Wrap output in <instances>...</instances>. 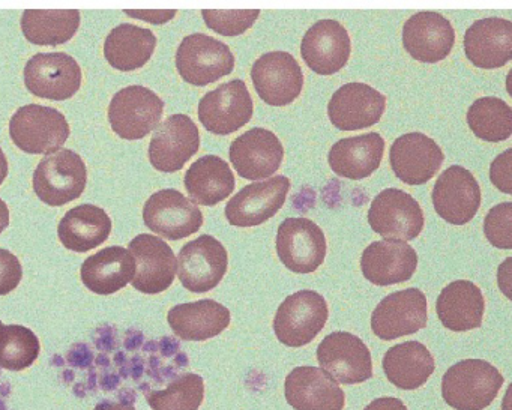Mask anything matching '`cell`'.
<instances>
[{"label":"cell","instance_id":"1","mask_svg":"<svg viewBox=\"0 0 512 410\" xmlns=\"http://www.w3.org/2000/svg\"><path fill=\"white\" fill-rule=\"evenodd\" d=\"M502 374L484 359H464L442 379L443 400L455 410H484L503 386Z\"/></svg>","mask_w":512,"mask_h":410},{"label":"cell","instance_id":"2","mask_svg":"<svg viewBox=\"0 0 512 410\" xmlns=\"http://www.w3.org/2000/svg\"><path fill=\"white\" fill-rule=\"evenodd\" d=\"M70 124L53 107L28 104L20 107L10 121V134L20 151L52 155L61 151L70 137Z\"/></svg>","mask_w":512,"mask_h":410},{"label":"cell","instance_id":"3","mask_svg":"<svg viewBox=\"0 0 512 410\" xmlns=\"http://www.w3.org/2000/svg\"><path fill=\"white\" fill-rule=\"evenodd\" d=\"M88 182L85 161L71 149L47 155L34 172V191L49 206H64L79 199Z\"/></svg>","mask_w":512,"mask_h":410},{"label":"cell","instance_id":"4","mask_svg":"<svg viewBox=\"0 0 512 410\" xmlns=\"http://www.w3.org/2000/svg\"><path fill=\"white\" fill-rule=\"evenodd\" d=\"M328 317V302L320 293L299 290L278 307L274 332L284 346H307L325 328Z\"/></svg>","mask_w":512,"mask_h":410},{"label":"cell","instance_id":"5","mask_svg":"<svg viewBox=\"0 0 512 410\" xmlns=\"http://www.w3.org/2000/svg\"><path fill=\"white\" fill-rule=\"evenodd\" d=\"M176 68L185 82L202 88L232 74L235 56L227 44L215 38L188 35L176 52Z\"/></svg>","mask_w":512,"mask_h":410},{"label":"cell","instance_id":"6","mask_svg":"<svg viewBox=\"0 0 512 410\" xmlns=\"http://www.w3.org/2000/svg\"><path fill=\"white\" fill-rule=\"evenodd\" d=\"M164 101L145 86H128L113 97L109 122L121 139L140 140L160 125Z\"/></svg>","mask_w":512,"mask_h":410},{"label":"cell","instance_id":"7","mask_svg":"<svg viewBox=\"0 0 512 410\" xmlns=\"http://www.w3.org/2000/svg\"><path fill=\"white\" fill-rule=\"evenodd\" d=\"M368 224L377 235L392 241H412L424 229V212L406 191L386 188L374 197Z\"/></svg>","mask_w":512,"mask_h":410},{"label":"cell","instance_id":"8","mask_svg":"<svg viewBox=\"0 0 512 410\" xmlns=\"http://www.w3.org/2000/svg\"><path fill=\"white\" fill-rule=\"evenodd\" d=\"M25 85L43 100H70L82 86V70L67 53H38L26 64Z\"/></svg>","mask_w":512,"mask_h":410},{"label":"cell","instance_id":"9","mask_svg":"<svg viewBox=\"0 0 512 410\" xmlns=\"http://www.w3.org/2000/svg\"><path fill=\"white\" fill-rule=\"evenodd\" d=\"M229 266V256L224 245L211 235H202L188 242L179 251V280L193 293L211 292L223 280Z\"/></svg>","mask_w":512,"mask_h":410},{"label":"cell","instance_id":"10","mask_svg":"<svg viewBox=\"0 0 512 410\" xmlns=\"http://www.w3.org/2000/svg\"><path fill=\"white\" fill-rule=\"evenodd\" d=\"M320 367L344 385L367 382L373 377V361L367 344L350 332H332L317 347Z\"/></svg>","mask_w":512,"mask_h":410},{"label":"cell","instance_id":"11","mask_svg":"<svg viewBox=\"0 0 512 410\" xmlns=\"http://www.w3.org/2000/svg\"><path fill=\"white\" fill-rule=\"evenodd\" d=\"M254 104L244 80H232L208 92L199 103V119L209 133L229 136L253 118Z\"/></svg>","mask_w":512,"mask_h":410},{"label":"cell","instance_id":"12","mask_svg":"<svg viewBox=\"0 0 512 410\" xmlns=\"http://www.w3.org/2000/svg\"><path fill=\"white\" fill-rule=\"evenodd\" d=\"M277 254L289 271L316 272L325 262V233L308 218H286L278 227Z\"/></svg>","mask_w":512,"mask_h":410},{"label":"cell","instance_id":"13","mask_svg":"<svg viewBox=\"0 0 512 410\" xmlns=\"http://www.w3.org/2000/svg\"><path fill=\"white\" fill-rule=\"evenodd\" d=\"M146 227L170 241L188 238L203 226V214L196 203L178 190L152 194L143 206Z\"/></svg>","mask_w":512,"mask_h":410},{"label":"cell","instance_id":"14","mask_svg":"<svg viewBox=\"0 0 512 410\" xmlns=\"http://www.w3.org/2000/svg\"><path fill=\"white\" fill-rule=\"evenodd\" d=\"M427 322V298L413 287L386 296L371 314L374 335L385 341L416 334L427 326Z\"/></svg>","mask_w":512,"mask_h":410},{"label":"cell","instance_id":"15","mask_svg":"<svg viewBox=\"0 0 512 410\" xmlns=\"http://www.w3.org/2000/svg\"><path fill=\"white\" fill-rule=\"evenodd\" d=\"M251 80L259 97L274 107L292 104L304 86V74L298 61L286 52L260 56L251 68Z\"/></svg>","mask_w":512,"mask_h":410},{"label":"cell","instance_id":"16","mask_svg":"<svg viewBox=\"0 0 512 410\" xmlns=\"http://www.w3.org/2000/svg\"><path fill=\"white\" fill-rule=\"evenodd\" d=\"M200 133L187 115H172L161 122L149 145V161L163 173H175L199 152Z\"/></svg>","mask_w":512,"mask_h":410},{"label":"cell","instance_id":"17","mask_svg":"<svg viewBox=\"0 0 512 410\" xmlns=\"http://www.w3.org/2000/svg\"><path fill=\"white\" fill-rule=\"evenodd\" d=\"M289 190L290 179L284 175L247 185L227 203V221L235 227L266 223L283 208Z\"/></svg>","mask_w":512,"mask_h":410},{"label":"cell","instance_id":"18","mask_svg":"<svg viewBox=\"0 0 512 410\" xmlns=\"http://www.w3.org/2000/svg\"><path fill=\"white\" fill-rule=\"evenodd\" d=\"M431 199L437 215L446 223L464 226L479 211L481 188L469 170L451 166L437 179Z\"/></svg>","mask_w":512,"mask_h":410},{"label":"cell","instance_id":"19","mask_svg":"<svg viewBox=\"0 0 512 410\" xmlns=\"http://www.w3.org/2000/svg\"><path fill=\"white\" fill-rule=\"evenodd\" d=\"M128 251L136 262V275L131 281L134 289L146 295H158L172 286L178 262L167 242L143 233L130 242Z\"/></svg>","mask_w":512,"mask_h":410},{"label":"cell","instance_id":"20","mask_svg":"<svg viewBox=\"0 0 512 410\" xmlns=\"http://www.w3.org/2000/svg\"><path fill=\"white\" fill-rule=\"evenodd\" d=\"M230 161L236 173L248 181L271 178L284 158L280 139L265 128H253L233 140L230 145Z\"/></svg>","mask_w":512,"mask_h":410},{"label":"cell","instance_id":"21","mask_svg":"<svg viewBox=\"0 0 512 410\" xmlns=\"http://www.w3.org/2000/svg\"><path fill=\"white\" fill-rule=\"evenodd\" d=\"M386 97L365 83L341 86L328 104L329 121L341 131L364 130L382 119Z\"/></svg>","mask_w":512,"mask_h":410},{"label":"cell","instance_id":"22","mask_svg":"<svg viewBox=\"0 0 512 410\" xmlns=\"http://www.w3.org/2000/svg\"><path fill=\"white\" fill-rule=\"evenodd\" d=\"M445 157L430 137L409 133L398 137L391 146L389 163L395 176L407 185H424L436 176Z\"/></svg>","mask_w":512,"mask_h":410},{"label":"cell","instance_id":"23","mask_svg":"<svg viewBox=\"0 0 512 410\" xmlns=\"http://www.w3.org/2000/svg\"><path fill=\"white\" fill-rule=\"evenodd\" d=\"M350 52L349 34L335 20H320L302 38V59L320 76H332L343 70L349 62Z\"/></svg>","mask_w":512,"mask_h":410},{"label":"cell","instance_id":"24","mask_svg":"<svg viewBox=\"0 0 512 410\" xmlns=\"http://www.w3.org/2000/svg\"><path fill=\"white\" fill-rule=\"evenodd\" d=\"M455 44V31L442 14H413L403 26V46L422 64H437L448 58Z\"/></svg>","mask_w":512,"mask_h":410},{"label":"cell","instance_id":"25","mask_svg":"<svg viewBox=\"0 0 512 410\" xmlns=\"http://www.w3.org/2000/svg\"><path fill=\"white\" fill-rule=\"evenodd\" d=\"M287 403L295 410H344L346 395L322 368L296 367L284 382Z\"/></svg>","mask_w":512,"mask_h":410},{"label":"cell","instance_id":"26","mask_svg":"<svg viewBox=\"0 0 512 410\" xmlns=\"http://www.w3.org/2000/svg\"><path fill=\"white\" fill-rule=\"evenodd\" d=\"M418 268V254L407 242H373L365 248L361 257L364 277L374 286H392L413 277Z\"/></svg>","mask_w":512,"mask_h":410},{"label":"cell","instance_id":"27","mask_svg":"<svg viewBox=\"0 0 512 410\" xmlns=\"http://www.w3.org/2000/svg\"><path fill=\"white\" fill-rule=\"evenodd\" d=\"M464 53L475 67L496 70L512 59V23L506 19H481L464 35Z\"/></svg>","mask_w":512,"mask_h":410},{"label":"cell","instance_id":"28","mask_svg":"<svg viewBox=\"0 0 512 410\" xmlns=\"http://www.w3.org/2000/svg\"><path fill=\"white\" fill-rule=\"evenodd\" d=\"M229 308L214 299L175 305L167 314V322L176 337L184 341H206L229 328Z\"/></svg>","mask_w":512,"mask_h":410},{"label":"cell","instance_id":"29","mask_svg":"<svg viewBox=\"0 0 512 410\" xmlns=\"http://www.w3.org/2000/svg\"><path fill=\"white\" fill-rule=\"evenodd\" d=\"M383 152L385 140L380 134H362L335 143L329 151L328 163L335 175L361 181L379 169Z\"/></svg>","mask_w":512,"mask_h":410},{"label":"cell","instance_id":"30","mask_svg":"<svg viewBox=\"0 0 512 410\" xmlns=\"http://www.w3.org/2000/svg\"><path fill=\"white\" fill-rule=\"evenodd\" d=\"M437 316L445 328L454 332L481 328L485 301L481 289L472 281L457 280L440 292Z\"/></svg>","mask_w":512,"mask_h":410},{"label":"cell","instance_id":"31","mask_svg":"<svg viewBox=\"0 0 512 410\" xmlns=\"http://www.w3.org/2000/svg\"><path fill=\"white\" fill-rule=\"evenodd\" d=\"M83 284L98 295H113L136 275V262L127 248L107 247L83 262Z\"/></svg>","mask_w":512,"mask_h":410},{"label":"cell","instance_id":"32","mask_svg":"<svg viewBox=\"0 0 512 410\" xmlns=\"http://www.w3.org/2000/svg\"><path fill=\"white\" fill-rule=\"evenodd\" d=\"M112 220L104 209L80 205L71 209L58 226V235L67 250L88 253L109 239Z\"/></svg>","mask_w":512,"mask_h":410},{"label":"cell","instance_id":"33","mask_svg":"<svg viewBox=\"0 0 512 410\" xmlns=\"http://www.w3.org/2000/svg\"><path fill=\"white\" fill-rule=\"evenodd\" d=\"M382 365L389 382L404 391L424 386L436 368L430 350L419 341H406L391 347L383 356Z\"/></svg>","mask_w":512,"mask_h":410},{"label":"cell","instance_id":"34","mask_svg":"<svg viewBox=\"0 0 512 410\" xmlns=\"http://www.w3.org/2000/svg\"><path fill=\"white\" fill-rule=\"evenodd\" d=\"M235 175L223 158L206 155L191 164L185 173V188L191 199L202 206H215L235 190Z\"/></svg>","mask_w":512,"mask_h":410},{"label":"cell","instance_id":"35","mask_svg":"<svg viewBox=\"0 0 512 410\" xmlns=\"http://www.w3.org/2000/svg\"><path fill=\"white\" fill-rule=\"evenodd\" d=\"M155 47L157 38L152 31L124 23L106 38L104 56L110 67L127 73L145 67L154 55Z\"/></svg>","mask_w":512,"mask_h":410},{"label":"cell","instance_id":"36","mask_svg":"<svg viewBox=\"0 0 512 410\" xmlns=\"http://www.w3.org/2000/svg\"><path fill=\"white\" fill-rule=\"evenodd\" d=\"M80 28L77 10H26L22 31L35 46H61L73 40Z\"/></svg>","mask_w":512,"mask_h":410},{"label":"cell","instance_id":"37","mask_svg":"<svg viewBox=\"0 0 512 410\" xmlns=\"http://www.w3.org/2000/svg\"><path fill=\"white\" fill-rule=\"evenodd\" d=\"M467 124L484 142H505L512 134L511 107L500 98H479L467 112Z\"/></svg>","mask_w":512,"mask_h":410},{"label":"cell","instance_id":"38","mask_svg":"<svg viewBox=\"0 0 512 410\" xmlns=\"http://www.w3.org/2000/svg\"><path fill=\"white\" fill-rule=\"evenodd\" d=\"M205 398V382L199 374H179L167 388L146 394L152 410H199Z\"/></svg>","mask_w":512,"mask_h":410},{"label":"cell","instance_id":"39","mask_svg":"<svg viewBox=\"0 0 512 410\" xmlns=\"http://www.w3.org/2000/svg\"><path fill=\"white\" fill-rule=\"evenodd\" d=\"M206 26L224 37H238L247 32L259 19V10L218 11L203 10Z\"/></svg>","mask_w":512,"mask_h":410},{"label":"cell","instance_id":"40","mask_svg":"<svg viewBox=\"0 0 512 410\" xmlns=\"http://www.w3.org/2000/svg\"><path fill=\"white\" fill-rule=\"evenodd\" d=\"M488 242L500 250L512 248V203L505 202L490 209L484 220Z\"/></svg>","mask_w":512,"mask_h":410},{"label":"cell","instance_id":"41","mask_svg":"<svg viewBox=\"0 0 512 410\" xmlns=\"http://www.w3.org/2000/svg\"><path fill=\"white\" fill-rule=\"evenodd\" d=\"M22 278L23 268L20 260L11 251L0 248V296L16 290Z\"/></svg>","mask_w":512,"mask_h":410},{"label":"cell","instance_id":"42","mask_svg":"<svg viewBox=\"0 0 512 410\" xmlns=\"http://www.w3.org/2000/svg\"><path fill=\"white\" fill-rule=\"evenodd\" d=\"M511 149L503 152L491 163L490 178L494 187L499 188L502 193L512 194V178H511Z\"/></svg>","mask_w":512,"mask_h":410},{"label":"cell","instance_id":"43","mask_svg":"<svg viewBox=\"0 0 512 410\" xmlns=\"http://www.w3.org/2000/svg\"><path fill=\"white\" fill-rule=\"evenodd\" d=\"M127 14L133 19L145 20V22L154 23V25H164L176 16V11H142L127 10Z\"/></svg>","mask_w":512,"mask_h":410},{"label":"cell","instance_id":"44","mask_svg":"<svg viewBox=\"0 0 512 410\" xmlns=\"http://www.w3.org/2000/svg\"><path fill=\"white\" fill-rule=\"evenodd\" d=\"M364 410H407L403 401L394 397L376 398Z\"/></svg>","mask_w":512,"mask_h":410},{"label":"cell","instance_id":"45","mask_svg":"<svg viewBox=\"0 0 512 410\" xmlns=\"http://www.w3.org/2000/svg\"><path fill=\"white\" fill-rule=\"evenodd\" d=\"M94 410H136V407L130 403H122V401H103L97 404Z\"/></svg>","mask_w":512,"mask_h":410},{"label":"cell","instance_id":"46","mask_svg":"<svg viewBox=\"0 0 512 410\" xmlns=\"http://www.w3.org/2000/svg\"><path fill=\"white\" fill-rule=\"evenodd\" d=\"M8 226H10V209H8L7 203L0 199V235Z\"/></svg>","mask_w":512,"mask_h":410},{"label":"cell","instance_id":"47","mask_svg":"<svg viewBox=\"0 0 512 410\" xmlns=\"http://www.w3.org/2000/svg\"><path fill=\"white\" fill-rule=\"evenodd\" d=\"M8 176V160L5 157L4 151L0 148V185L4 184Z\"/></svg>","mask_w":512,"mask_h":410},{"label":"cell","instance_id":"48","mask_svg":"<svg viewBox=\"0 0 512 410\" xmlns=\"http://www.w3.org/2000/svg\"><path fill=\"white\" fill-rule=\"evenodd\" d=\"M8 334H10V325H4V323L0 322V355L4 352Z\"/></svg>","mask_w":512,"mask_h":410}]
</instances>
